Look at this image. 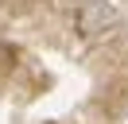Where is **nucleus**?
<instances>
[{
	"label": "nucleus",
	"instance_id": "nucleus-1",
	"mask_svg": "<svg viewBox=\"0 0 128 124\" xmlns=\"http://www.w3.org/2000/svg\"><path fill=\"white\" fill-rule=\"evenodd\" d=\"M120 12L109 4V0H86V4L78 8V16H74V27H78L82 39H89V43H97V39H109L112 31L120 27Z\"/></svg>",
	"mask_w": 128,
	"mask_h": 124
}]
</instances>
